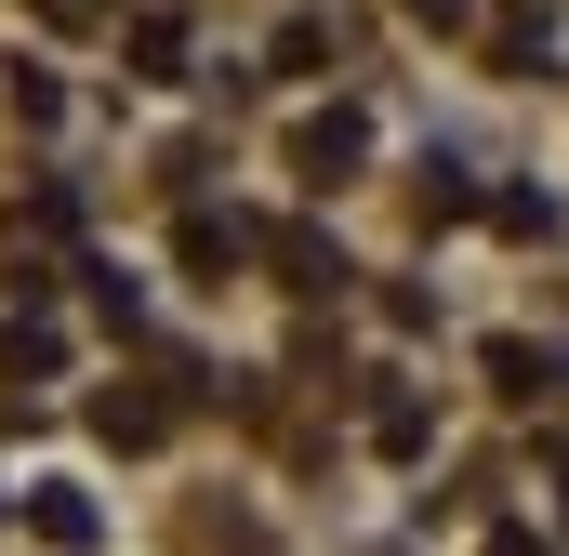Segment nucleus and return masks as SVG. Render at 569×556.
Returning a JSON list of instances; mask_svg holds the SVG:
<instances>
[{"instance_id": "f257e3e1", "label": "nucleus", "mask_w": 569, "mask_h": 556, "mask_svg": "<svg viewBox=\"0 0 569 556\" xmlns=\"http://www.w3.org/2000/svg\"><path fill=\"white\" fill-rule=\"evenodd\" d=\"M358 159H371V120H358V107H318V120L291 133V186H318V199H331Z\"/></svg>"}, {"instance_id": "f03ea898", "label": "nucleus", "mask_w": 569, "mask_h": 556, "mask_svg": "<svg viewBox=\"0 0 569 556\" xmlns=\"http://www.w3.org/2000/svg\"><path fill=\"white\" fill-rule=\"evenodd\" d=\"M266 252H279V278H291V291H305V305L358 278V266H345V239H318V226H266Z\"/></svg>"}, {"instance_id": "7ed1b4c3", "label": "nucleus", "mask_w": 569, "mask_h": 556, "mask_svg": "<svg viewBox=\"0 0 569 556\" xmlns=\"http://www.w3.org/2000/svg\"><path fill=\"white\" fill-rule=\"evenodd\" d=\"M477 371H490V398H543V385H569V358H543L530 331H490V345H477Z\"/></svg>"}, {"instance_id": "20e7f679", "label": "nucleus", "mask_w": 569, "mask_h": 556, "mask_svg": "<svg viewBox=\"0 0 569 556\" xmlns=\"http://www.w3.org/2000/svg\"><path fill=\"white\" fill-rule=\"evenodd\" d=\"M27 530H40V544H53V556L107 544V517H93V490H67V477H40V490H27Z\"/></svg>"}, {"instance_id": "39448f33", "label": "nucleus", "mask_w": 569, "mask_h": 556, "mask_svg": "<svg viewBox=\"0 0 569 556\" xmlns=\"http://www.w3.org/2000/svg\"><path fill=\"white\" fill-rule=\"evenodd\" d=\"M93 437H107V450H159V437H172V398H133V385H107V398H93Z\"/></svg>"}, {"instance_id": "423d86ee", "label": "nucleus", "mask_w": 569, "mask_h": 556, "mask_svg": "<svg viewBox=\"0 0 569 556\" xmlns=\"http://www.w3.org/2000/svg\"><path fill=\"white\" fill-rule=\"evenodd\" d=\"M172 252H186V278H226L239 252H252V226H239V212H186V226H172Z\"/></svg>"}, {"instance_id": "0eeeda50", "label": "nucleus", "mask_w": 569, "mask_h": 556, "mask_svg": "<svg viewBox=\"0 0 569 556\" xmlns=\"http://www.w3.org/2000/svg\"><path fill=\"white\" fill-rule=\"evenodd\" d=\"M543 40H557V0H503V53L490 67H543Z\"/></svg>"}, {"instance_id": "6e6552de", "label": "nucleus", "mask_w": 569, "mask_h": 556, "mask_svg": "<svg viewBox=\"0 0 569 556\" xmlns=\"http://www.w3.org/2000/svg\"><path fill=\"white\" fill-rule=\"evenodd\" d=\"M133 67L146 80H186V13H133Z\"/></svg>"}, {"instance_id": "1a4fd4ad", "label": "nucleus", "mask_w": 569, "mask_h": 556, "mask_svg": "<svg viewBox=\"0 0 569 556\" xmlns=\"http://www.w3.org/2000/svg\"><path fill=\"white\" fill-rule=\"evenodd\" d=\"M411 212H425V226H463V212H477V186H463V159H425V186H411Z\"/></svg>"}, {"instance_id": "9d476101", "label": "nucleus", "mask_w": 569, "mask_h": 556, "mask_svg": "<svg viewBox=\"0 0 569 556\" xmlns=\"http://www.w3.org/2000/svg\"><path fill=\"white\" fill-rule=\"evenodd\" d=\"M425 437H437V411H425V398H385V411H371V450H398V464H411Z\"/></svg>"}, {"instance_id": "9b49d317", "label": "nucleus", "mask_w": 569, "mask_h": 556, "mask_svg": "<svg viewBox=\"0 0 569 556\" xmlns=\"http://www.w3.org/2000/svg\"><path fill=\"white\" fill-rule=\"evenodd\" d=\"M490 226H503V239H557V199H543V186H503Z\"/></svg>"}, {"instance_id": "f8f14e48", "label": "nucleus", "mask_w": 569, "mask_h": 556, "mask_svg": "<svg viewBox=\"0 0 569 556\" xmlns=\"http://www.w3.org/2000/svg\"><path fill=\"white\" fill-rule=\"evenodd\" d=\"M53 358H67L53 318H13V331H0V371H53Z\"/></svg>"}, {"instance_id": "ddd939ff", "label": "nucleus", "mask_w": 569, "mask_h": 556, "mask_svg": "<svg viewBox=\"0 0 569 556\" xmlns=\"http://www.w3.org/2000/svg\"><path fill=\"white\" fill-rule=\"evenodd\" d=\"M279 67H291V80H318V67H331V27H318V13H291V27H279Z\"/></svg>"}, {"instance_id": "4468645a", "label": "nucleus", "mask_w": 569, "mask_h": 556, "mask_svg": "<svg viewBox=\"0 0 569 556\" xmlns=\"http://www.w3.org/2000/svg\"><path fill=\"white\" fill-rule=\"evenodd\" d=\"M13 120H27V133H53V120H67V93H53L40 67H13Z\"/></svg>"}, {"instance_id": "2eb2a0df", "label": "nucleus", "mask_w": 569, "mask_h": 556, "mask_svg": "<svg viewBox=\"0 0 569 556\" xmlns=\"http://www.w3.org/2000/svg\"><path fill=\"white\" fill-rule=\"evenodd\" d=\"M80 278H93V318H120V331H133V318H146V291H133V278H120V266H80Z\"/></svg>"}, {"instance_id": "dca6fc26", "label": "nucleus", "mask_w": 569, "mask_h": 556, "mask_svg": "<svg viewBox=\"0 0 569 556\" xmlns=\"http://www.w3.org/2000/svg\"><path fill=\"white\" fill-rule=\"evenodd\" d=\"M398 13H411V27H463V0H398Z\"/></svg>"}, {"instance_id": "f3484780", "label": "nucleus", "mask_w": 569, "mask_h": 556, "mask_svg": "<svg viewBox=\"0 0 569 556\" xmlns=\"http://www.w3.org/2000/svg\"><path fill=\"white\" fill-rule=\"evenodd\" d=\"M490 556H557V544H543V530H490Z\"/></svg>"}]
</instances>
